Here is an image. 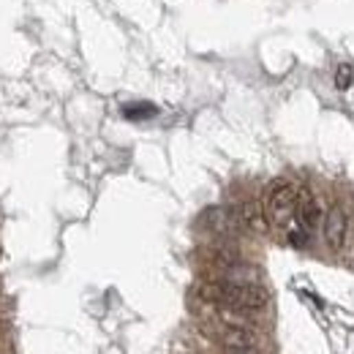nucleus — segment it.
I'll list each match as a JSON object with an SVG mask.
<instances>
[{
    "label": "nucleus",
    "mask_w": 354,
    "mask_h": 354,
    "mask_svg": "<svg viewBox=\"0 0 354 354\" xmlns=\"http://www.w3.org/2000/svg\"><path fill=\"white\" fill-rule=\"evenodd\" d=\"M197 297L205 302H215L221 308H232V311H243V313H254V311H265L270 302V294L265 286L259 283H237V281H202L197 289Z\"/></svg>",
    "instance_id": "obj_1"
},
{
    "label": "nucleus",
    "mask_w": 354,
    "mask_h": 354,
    "mask_svg": "<svg viewBox=\"0 0 354 354\" xmlns=\"http://www.w3.org/2000/svg\"><path fill=\"white\" fill-rule=\"evenodd\" d=\"M294 208H297V188L289 180H273L265 197V210L270 223L286 229L294 221Z\"/></svg>",
    "instance_id": "obj_2"
},
{
    "label": "nucleus",
    "mask_w": 354,
    "mask_h": 354,
    "mask_svg": "<svg viewBox=\"0 0 354 354\" xmlns=\"http://www.w3.org/2000/svg\"><path fill=\"white\" fill-rule=\"evenodd\" d=\"M215 341L232 354H254L259 352V335L254 327L248 324H232V322H221L215 330H212Z\"/></svg>",
    "instance_id": "obj_3"
},
{
    "label": "nucleus",
    "mask_w": 354,
    "mask_h": 354,
    "mask_svg": "<svg viewBox=\"0 0 354 354\" xmlns=\"http://www.w3.org/2000/svg\"><path fill=\"white\" fill-rule=\"evenodd\" d=\"M346 237H349V212L341 202H333L324 215V243L330 251L338 254L346 245Z\"/></svg>",
    "instance_id": "obj_4"
},
{
    "label": "nucleus",
    "mask_w": 354,
    "mask_h": 354,
    "mask_svg": "<svg viewBox=\"0 0 354 354\" xmlns=\"http://www.w3.org/2000/svg\"><path fill=\"white\" fill-rule=\"evenodd\" d=\"M294 221L305 229V232H313L319 223H322V205L319 199L311 194V188H297V208H294Z\"/></svg>",
    "instance_id": "obj_5"
},
{
    "label": "nucleus",
    "mask_w": 354,
    "mask_h": 354,
    "mask_svg": "<svg viewBox=\"0 0 354 354\" xmlns=\"http://www.w3.org/2000/svg\"><path fill=\"white\" fill-rule=\"evenodd\" d=\"M237 218H240V226L254 232V234H267L270 232V218H267V210L262 202L256 199H245L240 208H237Z\"/></svg>",
    "instance_id": "obj_6"
},
{
    "label": "nucleus",
    "mask_w": 354,
    "mask_h": 354,
    "mask_svg": "<svg viewBox=\"0 0 354 354\" xmlns=\"http://www.w3.org/2000/svg\"><path fill=\"white\" fill-rule=\"evenodd\" d=\"M202 223L215 232V234H234L240 229V218H237V210H226V208H210V210L202 212Z\"/></svg>",
    "instance_id": "obj_7"
},
{
    "label": "nucleus",
    "mask_w": 354,
    "mask_h": 354,
    "mask_svg": "<svg viewBox=\"0 0 354 354\" xmlns=\"http://www.w3.org/2000/svg\"><path fill=\"white\" fill-rule=\"evenodd\" d=\"M210 262L212 265H218L223 273L232 270V267H237V265H243L240 251L232 248V245H215V248H210Z\"/></svg>",
    "instance_id": "obj_8"
},
{
    "label": "nucleus",
    "mask_w": 354,
    "mask_h": 354,
    "mask_svg": "<svg viewBox=\"0 0 354 354\" xmlns=\"http://www.w3.org/2000/svg\"><path fill=\"white\" fill-rule=\"evenodd\" d=\"M354 82V69L349 63H341L338 69H335V87L338 90H349Z\"/></svg>",
    "instance_id": "obj_9"
},
{
    "label": "nucleus",
    "mask_w": 354,
    "mask_h": 354,
    "mask_svg": "<svg viewBox=\"0 0 354 354\" xmlns=\"http://www.w3.org/2000/svg\"><path fill=\"white\" fill-rule=\"evenodd\" d=\"M153 112H155V109L147 107V104H142V107H129V109H126L129 118H142V115H153Z\"/></svg>",
    "instance_id": "obj_10"
}]
</instances>
